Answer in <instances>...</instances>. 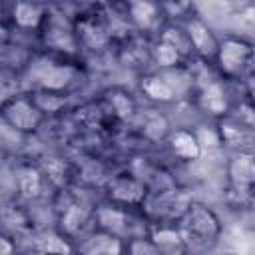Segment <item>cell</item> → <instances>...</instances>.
<instances>
[{
    "label": "cell",
    "mask_w": 255,
    "mask_h": 255,
    "mask_svg": "<svg viewBox=\"0 0 255 255\" xmlns=\"http://www.w3.org/2000/svg\"><path fill=\"white\" fill-rule=\"evenodd\" d=\"M2 116L4 122L14 131H24V133L36 131L42 122V112L38 110V106L24 98H14L10 102H4Z\"/></svg>",
    "instance_id": "cell-1"
},
{
    "label": "cell",
    "mask_w": 255,
    "mask_h": 255,
    "mask_svg": "<svg viewBox=\"0 0 255 255\" xmlns=\"http://www.w3.org/2000/svg\"><path fill=\"white\" fill-rule=\"evenodd\" d=\"M253 54H255V48H251L247 42L237 38H227L219 44L217 62L225 74L235 76L247 68V64L253 60Z\"/></svg>",
    "instance_id": "cell-2"
},
{
    "label": "cell",
    "mask_w": 255,
    "mask_h": 255,
    "mask_svg": "<svg viewBox=\"0 0 255 255\" xmlns=\"http://www.w3.org/2000/svg\"><path fill=\"white\" fill-rule=\"evenodd\" d=\"M30 78L44 90H62L74 78V70L52 60H36L30 66Z\"/></svg>",
    "instance_id": "cell-3"
},
{
    "label": "cell",
    "mask_w": 255,
    "mask_h": 255,
    "mask_svg": "<svg viewBox=\"0 0 255 255\" xmlns=\"http://www.w3.org/2000/svg\"><path fill=\"white\" fill-rule=\"evenodd\" d=\"M229 181L239 197H247L255 189V155L237 153L229 161Z\"/></svg>",
    "instance_id": "cell-4"
},
{
    "label": "cell",
    "mask_w": 255,
    "mask_h": 255,
    "mask_svg": "<svg viewBox=\"0 0 255 255\" xmlns=\"http://www.w3.org/2000/svg\"><path fill=\"white\" fill-rule=\"evenodd\" d=\"M185 227L189 233L201 239H211L219 233L217 217L203 205H189V209L185 211Z\"/></svg>",
    "instance_id": "cell-5"
},
{
    "label": "cell",
    "mask_w": 255,
    "mask_h": 255,
    "mask_svg": "<svg viewBox=\"0 0 255 255\" xmlns=\"http://www.w3.org/2000/svg\"><path fill=\"white\" fill-rule=\"evenodd\" d=\"M187 36L191 46L203 56V58H217L219 52V42L211 34V30L201 22V20H191L187 24Z\"/></svg>",
    "instance_id": "cell-6"
},
{
    "label": "cell",
    "mask_w": 255,
    "mask_h": 255,
    "mask_svg": "<svg viewBox=\"0 0 255 255\" xmlns=\"http://www.w3.org/2000/svg\"><path fill=\"white\" fill-rule=\"evenodd\" d=\"M110 195L122 203H137L143 199V185L133 177H116L110 183Z\"/></svg>",
    "instance_id": "cell-7"
},
{
    "label": "cell",
    "mask_w": 255,
    "mask_h": 255,
    "mask_svg": "<svg viewBox=\"0 0 255 255\" xmlns=\"http://www.w3.org/2000/svg\"><path fill=\"white\" fill-rule=\"evenodd\" d=\"M169 143H171V149H173L179 157H183V159H197L199 153H201V145H199L195 133L185 131V129L175 131V133L171 135Z\"/></svg>",
    "instance_id": "cell-8"
},
{
    "label": "cell",
    "mask_w": 255,
    "mask_h": 255,
    "mask_svg": "<svg viewBox=\"0 0 255 255\" xmlns=\"http://www.w3.org/2000/svg\"><path fill=\"white\" fill-rule=\"evenodd\" d=\"M199 102H201V108L207 110L209 114H225L227 112V98H225V92L219 84H207L199 96Z\"/></svg>",
    "instance_id": "cell-9"
},
{
    "label": "cell",
    "mask_w": 255,
    "mask_h": 255,
    "mask_svg": "<svg viewBox=\"0 0 255 255\" xmlns=\"http://www.w3.org/2000/svg\"><path fill=\"white\" fill-rule=\"evenodd\" d=\"M141 90L151 100H157V102H171V100L177 98L173 88L169 86V82L165 78H161V76H147V78H143Z\"/></svg>",
    "instance_id": "cell-10"
},
{
    "label": "cell",
    "mask_w": 255,
    "mask_h": 255,
    "mask_svg": "<svg viewBox=\"0 0 255 255\" xmlns=\"http://www.w3.org/2000/svg\"><path fill=\"white\" fill-rule=\"evenodd\" d=\"M78 38L92 50L96 48H102L106 42H108V36H106V30L94 22H82L78 26Z\"/></svg>",
    "instance_id": "cell-11"
},
{
    "label": "cell",
    "mask_w": 255,
    "mask_h": 255,
    "mask_svg": "<svg viewBox=\"0 0 255 255\" xmlns=\"http://www.w3.org/2000/svg\"><path fill=\"white\" fill-rule=\"evenodd\" d=\"M98 219L102 223L104 229H108L114 235H124L126 233V213H122L120 209H112V207H104L98 211Z\"/></svg>",
    "instance_id": "cell-12"
},
{
    "label": "cell",
    "mask_w": 255,
    "mask_h": 255,
    "mask_svg": "<svg viewBox=\"0 0 255 255\" xmlns=\"http://www.w3.org/2000/svg\"><path fill=\"white\" fill-rule=\"evenodd\" d=\"M14 20L16 24L24 26V28H32L38 26V22L42 20V8L38 4H30V2H20L14 8Z\"/></svg>",
    "instance_id": "cell-13"
},
{
    "label": "cell",
    "mask_w": 255,
    "mask_h": 255,
    "mask_svg": "<svg viewBox=\"0 0 255 255\" xmlns=\"http://www.w3.org/2000/svg\"><path fill=\"white\" fill-rule=\"evenodd\" d=\"M129 14L133 18V22L141 28H147L153 24L155 16H157V6L151 2H131L129 4Z\"/></svg>",
    "instance_id": "cell-14"
},
{
    "label": "cell",
    "mask_w": 255,
    "mask_h": 255,
    "mask_svg": "<svg viewBox=\"0 0 255 255\" xmlns=\"http://www.w3.org/2000/svg\"><path fill=\"white\" fill-rule=\"evenodd\" d=\"M18 185H20V191L26 197H36L40 193V185H42L40 173L36 169H32V167L20 169V173H18Z\"/></svg>",
    "instance_id": "cell-15"
},
{
    "label": "cell",
    "mask_w": 255,
    "mask_h": 255,
    "mask_svg": "<svg viewBox=\"0 0 255 255\" xmlns=\"http://www.w3.org/2000/svg\"><path fill=\"white\" fill-rule=\"evenodd\" d=\"M36 245L42 253H48V255H70V245L60 235H52V233L42 235Z\"/></svg>",
    "instance_id": "cell-16"
},
{
    "label": "cell",
    "mask_w": 255,
    "mask_h": 255,
    "mask_svg": "<svg viewBox=\"0 0 255 255\" xmlns=\"http://www.w3.org/2000/svg\"><path fill=\"white\" fill-rule=\"evenodd\" d=\"M153 56H155V62H157L161 68H171V66H175L177 60H179V50L161 40V42L155 46Z\"/></svg>",
    "instance_id": "cell-17"
},
{
    "label": "cell",
    "mask_w": 255,
    "mask_h": 255,
    "mask_svg": "<svg viewBox=\"0 0 255 255\" xmlns=\"http://www.w3.org/2000/svg\"><path fill=\"white\" fill-rule=\"evenodd\" d=\"M110 104H112V108H114V112L120 116V118H129L131 114H133V100L128 96V94H124V92H112L110 94Z\"/></svg>",
    "instance_id": "cell-18"
},
{
    "label": "cell",
    "mask_w": 255,
    "mask_h": 255,
    "mask_svg": "<svg viewBox=\"0 0 255 255\" xmlns=\"http://www.w3.org/2000/svg\"><path fill=\"white\" fill-rule=\"evenodd\" d=\"M84 221H86V211H84L80 205H70V207L64 211L62 225H64L66 231H76L78 227H82Z\"/></svg>",
    "instance_id": "cell-19"
},
{
    "label": "cell",
    "mask_w": 255,
    "mask_h": 255,
    "mask_svg": "<svg viewBox=\"0 0 255 255\" xmlns=\"http://www.w3.org/2000/svg\"><path fill=\"white\" fill-rule=\"evenodd\" d=\"M195 137H197L201 149H203V147H217V145L221 143V135H219L217 131H211V129H199V131L195 133Z\"/></svg>",
    "instance_id": "cell-20"
},
{
    "label": "cell",
    "mask_w": 255,
    "mask_h": 255,
    "mask_svg": "<svg viewBox=\"0 0 255 255\" xmlns=\"http://www.w3.org/2000/svg\"><path fill=\"white\" fill-rule=\"evenodd\" d=\"M34 104L38 106V110H40V112H56V110L64 104V100H60L58 96H50V94H48V100H44V96H42V94H38Z\"/></svg>",
    "instance_id": "cell-21"
},
{
    "label": "cell",
    "mask_w": 255,
    "mask_h": 255,
    "mask_svg": "<svg viewBox=\"0 0 255 255\" xmlns=\"http://www.w3.org/2000/svg\"><path fill=\"white\" fill-rule=\"evenodd\" d=\"M153 241L157 245H177L179 243V233H175L173 229H159L153 233Z\"/></svg>",
    "instance_id": "cell-22"
},
{
    "label": "cell",
    "mask_w": 255,
    "mask_h": 255,
    "mask_svg": "<svg viewBox=\"0 0 255 255\" xmlns=\"http://www.w3.org/2000/svg\"><path fill=\"white\" fill-rule=\"evenodd\" d=\"M46 171H48V175H50L56 183H60V181H62V175H64V165H62L58 159H48V161H46Z\"/></svg>",
    "instance_id": "cell-23"
},
{
    "label": "cell",
    "mask_w": 255,
    "mask_h": 255,
    "mask_svg": "<svg viewBox=\"0 0 255 255\" xmlns=\"http://www.w3.org/2000/svg\"><path fill=\"white\" fill-rule=\"evenodd\" d=\"M241 110H243V116L247 118V124H249V126H251L253 129H255V112H253V110H251L249 106H243Z\"/></svg>",
    "instance_id": "cell-24"
},
{
    "label": "cell",
    "mask_w": 255,
    "mask_h": 255,
    "mask_svg": "<svg viewBox=\"0 0 255 255\" xmlns=\"http://www.w3.org/2000/svg\"><path fill=\"white\" fill-rule=\"evenodd\" d=\"M0 247H2V253L0 255H12V245H10V241L6 237L0 239Z\"/></svg>",
    "instance_id": "cell-25"
},
{
    "label": "cell",
    "mask_w": 255,
    "mask_h": 255,
    "mask_svg": "<svg viewBox=\"0 0 255 255\" xmlns=\"http://www.w3.org/2000/svg\"><path fill=\"white\" fill-rule=\"evenodd\" d=\"M249 96H251V100L255 102V80L249 82Z\"/></svg>",
    "instance_id": "cell-26"
},
{
    "label": "cell",
    "mask_w": 255,
    "mask_h": 255,
    "mask_svg": "<svg viewBox=\"0 0 255 255\" xmlns=\"http://www.w3.org/2000/svg\"><path fill=\"white\" fill-rule=\"evenodd\" d=\"M104 255H116V253H104Z\"/></svg>",
    "instance_id": "cell-27"
},
{
    "label": "cell",
    "mask_w": 255,
    "mask_h": 255,
    "mask_svg": "<svg viewBox=\"0 0 255 255\" xmlns=\"http://www.w3.org/2000/svg\"><path fill=\"white\" fill-rule=\"evenodd\" d=\"M253 62H255V54H253Z\"/></svg>",
    "instance_id": "cell-28"
}]
</instances>
